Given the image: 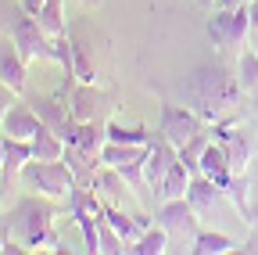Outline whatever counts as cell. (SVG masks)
<instances>
[{
  "label": "cell",
  "mask_w": 258,
  "mask_h": 255,
  "mask_svg": "<svg viewBox=\"0 0 258 255\" xmlns=\"http://www.w3.org/2000/svg\"><path fill=\"white\" fill-rule=\"evenodd\" d=\"M198 4H201V8H212V4H219V0H198Z\"/></svg>",
  "instance_id": "36"
},
{
  "label": "cell",
  "mask_w": 258,
  "mask_h": 255,
  "mask_svg": "<svg viewBox=\"0 0 258 255\" xmlns=\"http://www.w3.org/2000/svg\"><path fill=\"white\" fill-rule=\"evenodd\" d=\"M205 119L194 112L190 105H172V101H161V119H158V133L165 137L169 144L183 147L190 137H198L205 130Z\"/></svg>",
  "instance_id": "6"
},
{
  "label": "cell",
  "mask_w": 258,
  "mask_h": 255,
  "mask_svg": "<svg viewBox=\"0 0 258 255\" xmlns=\"http://www.w3.org/2000/svg\"><path fill=\"white\" fill-rule=\"evenodd\" d=\"M104 219H108L111 227L125 237V244H129V248H133V244L144 237V230L151 227L147 216H129V212H125V209H118V205H104Z\"/></svg>",
  "instance_id": "17"
},
{
  "label": "cell",
  "mask_w": 258,
  "mask_h": 255,
  "mask_svg": "<svg viewBox=\"0 0 258 255\" xmlns=\"http://www.w3.org/2000/svg\"><path fill=\"white\" fill-rule=\"evenodd\" d=\"M93 194L101 198L104 205H118V209H125V198L133 194V187H129V180L122 176V169H115V166H101L97 169V176H93Z\"/></svg>",
  "instance_id": "11"
},
{
  "label": "cell",
  "mask_w": 258,
  "mask_h": 255,
  "mask_svg": "<svg viewBox=\"0 0 258 255\" xmlns=\"http://www.w3.org/2000/svg\"><path fill=\"white\" fill-rule=\"evenodd\" d=\"M237 83H240L244 93H254V90H258V47H244V50H240Z\"/></svg>",
  "instance_id": "26"
},
{
  "label": "cell",
  "mask_w": 258,
  "mask_h": 255,
  "mask_svg": "<svg viewBox=\"0 0 258 255\" xmlns=\"http://www.w3.org/2000/svg\"><path fill=\"white\" fill-rule=\"evenodd\" d=\"M104 126H108V140H115V144H151L154 140L144 122H118V119H111Z\"/></svg>",
  "instance_id": "22"
},
{
  "label": "cell",
  "mask_w": 258,
  "mask_h": 255,
  "mask_svg": "<svg viewBox=\"0 0 258 255\" xmlns=\"http://www.w3.org/2000/svg\"><path fill=\"white\" fill-rule=\"evenodd\" d=\"M147 147L151 144H115L108 140L101 147V158L108 166H129V162H140V158H147Z\"/></svg>",
  "instance_id": "24"
},
{
  "label": "cell",
  "mask_w": 258,
  "mask_h": 255,
  "mask_svg": "<svg viewBox=\"0 0 258 255\" xmlns=\"http://www.w3.org/2000/svg\"><path fill=\"white\" fill-rule=\"evenodd\" d=\"M190 169H186V162L183 158H176V162L169 166V173H165V180H161V187H158V201H172V198H186V190H190Z\"/></svg>",
  "instance_id": "20"
},
{
  "label": "cell",
  "mask_w": 258,
  "mask_h": 255,
  "mask_svg": "<svg viewBox=\"0 0 258 255\" xmlns=\"http://www.w3.org/2000/svg\"><path fill=\"white\" fill-rule=\"evenodd\" d=\"M247 15H251V29L258 33V0H251V4H247Z\"/></svg>",
  "instance_id": "33"
},
{
  "label": "cell",
  "mask_w": 258,
  "mask_h": 255,
  "mask_svg": "<svg viewBox=\"0 0 258 255\" xmlns=\"http://www.w3.org/2000/svg\"><path fill=\"white\" fill-rule=\"evenodd\" d=\"M47 4V0H22V8L25 11H32V15H40V8Z\"/></svg>",
  "instance_id": "32"
},
{
  "label": "cell",
  "mask_w": 258,
  "mask_h": 255,
  "mask_svg": "<svg viewBox=\"0 0 258 255\" xmlns=\"http://www.w3.org/2000/svg\"><path fill=\"white\" fill-rule=\"evenodd\" d=\"M54 216L57 209L50 205V198H22L4 219L0 230L8 234V241L25 244V251H61L57 234H54Z\"/></svg>",
  "instance_id": "2"
},
{
  "label": "cell",
  "mask_w": 258,
  "mask_h": 255,
  "mask_svg": "<svg viewBox=\"0 0 258 255\" xmlns=\"http://www.w3.org/2000/svg\"><path fill=\"white\" fill-rule=\"evenodd\" d=\"M240 93L244 90H240L237 76H230L222 65H198L186 79V101L208 126L222 122V119H233Z\"/></svg>",
  "instance_id": "1"
},
{
  "label": "cell",
  "mask_w": 258,
  "mask_h": 255,
  "mask_svg": "<svg viewBox=\"0 0 258 255\" xmlns=\"http://www.w3.org/2000/svg\"><path fill=\"white\" fill-rule=\"evenodd\" d=\"M208 140H212V130H201L198 137H190V140L179 147V158L186 162V169H190V173H201V155H205Z\"/></svg>",
  "instance_id": "28"
},
{
  "label": "cell",
  "mask_w": 258,
  "mask_h": 255,
  "mask_svg": "<svg viewBox=\"0 0 258 255\" xmlns=\"http://www.w3.org/2000/svg\"><path fill=\"white\" fill-rule=\"evenodd\" d=\"M72 79L76 83H97V69L90 65V58L79 43H72Z\"/></svg>",
  "instance_id": "30"
},
{
  "label": "cell",
  "mask_w": 258,
  "mask_h": 255,
  "mask_svg": "<svg viewBox=\"0 0 258 255\" xmlns=\"http://www.w3.org/2000/svg\"><path fill=\"white\" fill-rule=\"evenodd\" d=\"M64 166L72 169V176H76L79 187H90L93 176H97V169L104 166V158L101 155H90V151H83L76 144H69V147H64Z\"/></svg>",
  "instance_id": "15"
},
{
  "label": "cell",
  "mask_w": 258,
  "mask_h": 255,
  "mask_svg": "<svg viewBox=\"0 0 258 255\" xmlns=\"http://www.w3.org/2000/svg\"><path fill=\"white\" fill-rule=\"evenodd\" d=\"M247 4H251V0H219L215 8H247Z\"/></svg>",
  "instance_id": "34"
},
{
  "label": "cell",
  "mask_w": 258,
  "mask_h": 255,
  "mask_svg": "<svg viewBox=\"0 0 258 255\" xmlns=\"http://www.w3.org/2000/svg\"><path fill=\"white\" fill-rule=\"evenodd\" d=\"M18 47V54L25 58V65H36V61H54L57 65V50H54V40L47 36V29L40 25V18L25 11L22 4L11 11V33H8Z\"/></svg>",
  "instance_id": "3"
},
{
  "label": "cell",
  "mask_w": 258,
  "mask_h": 255,
  "mask_svg": "<svg viewBox=\"0 0 258 255\" xmlns=\"http://www.w3.org/2000/svg\"><path fill=\"white\" fill-rule=\"evenodd\" d=\"M15 101H18V93H15V90H11V86H8L4 79H0V122H4V115H8V108H11Z\"/></svg>",
  "instance_id": "31"
},
{
  "label": "cell",
  "mask_w": 258,
  "mask_h": 255,
  "mask_svg": "<svg viewBox=\"0 0 258 255\" xmlns=\"http://www.w3.org/2000/svg\"><path fill=\"white\" fill-rule=\"evenodd\" d=\"M32 162V140H15L8 137L4 144V166H0V173H4V183H11L15 176H22V169Z\"/></svg>",
  "instance_id": "19"
},
{
  "label": "cell",
  "mask_w": 258,
  "mask_h": 255,
  "mask_svg": "<svg viewBox=\"0 0 258 255\" xmlns=\"http://www.w3.org/2000/svg\"><path fill=\"white\" fill-rule=\"evenodd\" d=\"M22 187L32 190V194H43L50 201H61V198H69L72 194V187H76V176L72 169L64 166V158L61 162H43V158H32V162L22 169Z\"/></svg>",
  "instance_id": "4"
},
{
  "label": "cell",
  "mask_w": 258,
  "mask_h": 255,
  "mask_svg": "<svg viewBox=\"0 0 258 255\" xmlns=\"http://www.w3.org/2000/svg\"><path fill=\"white\" fill-rule=\"evenodd\" d=\"M251 33H254V29H251L247 8H215L212 18H208V36H212V43L219 50L244 47Z\"/></svg>",
  "instance_id": "5"
},
{
  "label": "cell",
  "mask_w": 258,
  "mask_h": 255,
  "mask_svg": "<svg viewBox=\"0 0 258 255\" xmlns=\"http://www.w3.org/2000/svg\"><path fill=\"white\" fill-rule=\"evenodd\" d=\"M190 251L194 255H226V251H237V241L226 234H215V230H198Z\"/></svg>",
  "instance_id": "23"
},
{
  "label": "cell",
  "mask_w": 258,
  "mask_h": 255,
  "mask_svg": "<svg viewBox=\"0 0 258 255\" xmlns=\"http://www.w3.org/2000/svg\"><path fill=\"white\" fill-rule=\"evenodd\" d=\"M219 194H222V187H219L215 180H208L205 173H194V176H190V190H186V201L194 205V212H198V216H208V212L215 209Z\"/></svg>",
  "instance_id": "16"
},
{
  "label": "cell",
  "mask_w": 258,
  "mask_h": 255,
  "mask_svg": "<svg viewBox=\"0 0 258 255\" xmlns=\"http://www.w3.org/2000/svg\"><path fill=\"white\" fill-rule=\"evenodd\" d=\"M198 212H194V205L186 201V198H172V201H161V209H158V223L169 230V237H176L179 244H186V251H190V244H194V237H198Z\"/></svg>",
  "instance_id": "8"
},
{
  "label": "cell",
  "mask_w": 258,
  "mask_h": 255,
  "mask_svg": "<svg viewBox=\"0 0 258 255\" xmlns=\"http://www.w3.org/2000/svg\"><path fill=\"white\" fill-rule=\"evenodd\" d=\"M40 126H43V119L36 115V108L25 105V101H15V105L8 108L4 122H0V133H4V137H15V140H32V137L40 133Z\"/></svg>",
  "instance_id": "12"
},
{
  "label": "cell",
  "mask_w": 258,
  "mask_h": 255,
  "mask_svg": "<svg viewBox=\"0 0 258 255\" xmlns=\"http://www.w3.org/2000/svg\"><path fill=\"white\" fill-rule=\"evenodd\" d=\"M4 144H8V137L0 133V166H4Z\"/></svg>",
  "instance_id": "35"
},
{
  "label": "cell",
  "mask_w": 258,
  "mask_h": 255,
  "mask_svg": "<svg viewBox=\"0 0 258 255\" xmlns=\"http://www.w3.org/2000/svg\"><path fill=\"white\" fill-rule=\"evenodd\" d=\"M64 147H69V144H64L50 126H40V133L32 137V158H43V162H61Z\"/></svg>",
  "instance_id": "21"
},
{
  "label": "cell",
  "mask_w": 258,
  "mask_h": 255,
  "mask_svg": "<svg viewBox=\"0 0 258 255\" xmlns=\"http://www.w3.org/2000/svg\"><path fill=\"white\" fill-rule=\"evenodd\" d=\"M201 173H205L208 180H215L219 187H226V183H230V176H233L230 158H226V147H222L215 137L208 140V147H205V155H201Z\"/></svg>",
  "instance_id": "18"
},
{
  "label": "cell",
  "mask_w": 258,
  "mask_h": 255,
  "mask_svg": "<svg viewBox=\"0 0 258 255\" xmlns=\"http://www.w3.org/2000/svg\"><path fill=\"white\" fill-rule=\"evenodd\" d=\"M97 227H101V255H122V251H129V244H125V237L111 227V223L104 219V209H101V219H97Z\"/></svg>",
  "instance_id": "29"
},
{
  "label": "cell",
  "mask_w": 258,
  "mask_h": 255,
  "mask_svg": "<svg viewBox=\"0 0 258 255\" xmlns=\"http://www.w3.org/2000/svg\"><path fill=\"white\" fill-rule=\"evenodd\" d=\"M64 90H69V112L76 122H93L108 108V97H104V90H97V83H72Z\"/></svg>",
  "instance_id": "9"
},
{
  "label": "cell",
  "mask_w": 258,
  "mask_h": 255,
  "mask_svg": "<svg viewBox=\"0 0 258 255\" xmlns=\"http://www.w3.org/2000/svg\"><path fill=\"white\" fill-rule=\"evenodd\" d=\"M25 58L18 54V47H15V40L11 36H0V79H4L15 93H22L25 90Z\"/></svg>",
  "instance_id": "13"
},
{
  "label": "cell",
  "mask_w": 258,
  "mask_h": 255,
  "mask_svg": "<svg viewBox=\"0 0 258 255\" xmlns=\"http://www.w3.org/2000/svg\"><path fill=\"white\" fill-rule=\"evenodd\" d=\"M169 230L161 227V223H154V227H147L144 230V237L129 248V255H161V251H169Z\"/></svg>",
  "instance_id": "25"
},
{
  "label": "cell",
  "mask_w": 258,
  "mask_h": 255,
  "mask_svg": "<svg viewBox=\"0 0 258 255\" xmlns=\"http://www.w3.org/2000/svg\"><path fill=\"white\" fill-rule=\"evenodd\" d=\"M179 158V147L176 144H169L165 137H154L151 140V147H147V158H144V180H147V187L158 194V187H161V180H165V173H169V166Z\"/></svg>",
  "instance_id": "10"
},
{
  "label": "cell",
  "mask_w": 258,
  "mask_h": 255,
  "mask_svg": "<svg viewBox=\"0 0 258 255\" xmlns=\"http://www.w3.org/2000/svg\"><path fill=\"white\" fill-rule=\"evenodd\" d=\"M208 130H212V137L226 147L230 169H233V173H247L251 158H254V144H251V137L244 133V126H240L237 119H222V122H212Z\"/></svg>",
  "instance_id": "7"
},
{
  "label": "cell",
  "mask_w": 258,
  "mask_h": 255,
  "mask_svg": "<svg viewBox=\"0 0 258 255\" xmlns=\"http://www.w3.org/2000/svg\"><path fill=\"white\" fill-rule=\"evenodd\" d=\"M40 25L47 29V36L50 40H57V36H64V0H47V4L40 8Z\"/></svg>",
  "instance_id": "27"
},
{
  "label": "cell",
  "mask_w": 258,
  "mask_h": 255,
  "mask_svg": "<svg viewBox=\"0 0 258 255\" xmlns=\"http://www.w3.org/2000/svg\"><path fill=\"white\" fill-rule=\"evenodd\" d=\"M222 194L233 201V209L240 212V219L247 223V227H258V212L251 205V180H247V173H233L230 183L222 187Z\"/></svg>",
  "instance_id": "14"
}]
</instances>
